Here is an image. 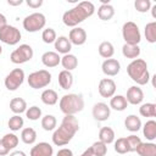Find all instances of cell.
<instances>
[{
  "instance_id": "6da1fadb",
  "label": "cell",
  "mask_w": 156,
  "mask_h": 156,
  "mask_svg": "<svg viewBox=\"0 0 156 156\" xmlns=\"http://www.w3.org/2000/svg\"><path fill=\"white\" fill-rule=\"evenodd\" d=\"M79 130V122L77 117L73 115H65L58 128L55 129L52 134V143L56 146L67 145L74 136V134Z\"/></svg>"
},
{
  "instance_id": "7a4b0ae2",
  "label": "cell",
  "mask_w": 156,
  "mask_h": 156,
  "mask_svg": "<svg viewBox=\"0 0 156 156\" xmlns=\"http://www.w3.org/2000/svg\"><path fill=\"white\" fill-rule=\"evenodd\" d=\"M95 12V6L91 1H80L71 10L62 15V22L67 27H77L88 17L93 16Z\"/></svg>"
},
{
  "instance_id": "3957f363",
  "label": "cell",
  "mask_w": 156,
  "mask_h": 156,
  "mask_svg": "<svg viewBox=\"0 0 156 156\" xmlns=\"http://www.w3.org/2000/svg\"><path fill=\"white\" fill-rule=\"evenodd\" d=\"M127 73L129 78L139 85H145L150 80V73L147 63L143 58H135L127 66Z\"/></svg>"
},
{
  "instance_id": "277c9868",
  "label": "cell",
  "mask_w": 156,
  "mask_h": 156,
  "mask_svg": "<svg viewBox=\"0 0 156 156\" xmlns=\"http://www.w3.org/2000/svg\"><path fill=\"white\" fill-rule=\"evenodd\" d=\"M60 110L65 115H76L84 108V99L80 94H66L60 99Z\"/></svg>"
},
{
  "instance_id": "5b68a950",
  "label": "cell",
  "mask_w": 156,
  "mask_h": 156,
  "mask_svg": "<svg viewBox=\"0 0 156 156\" xmlns=\"http://www.w3.org/2000/svg\"><path fill=\"white\" fill-rule=\"evenodd\" d=\"M28 85L33 89H41L51 83V73L46 69H39L30 73L27 78Z\"/></svg>"
},
{
  "instance_id": "8992f818",
  "label": "cell",
  "mask_w": 156,
  "mask_h": 156,
  "mask_svg": "<svg viewBox=\"0 0 156 156\" xmlns=\"http://www.w3.org/2000/svg\"><path fill=\"white\" fill-rule=\"evenodd\" d=\"M45 24H46V18L41 12H33L27 17H24L23 20V28L29 33H34L43 29Z\"/></svg>"
},
{
  "instance_id": "52a82bcc",
  "label": "cell",
  "mask_w": 156,
  "mask_h": 156,
  "mask_svg": "<svg viewBox=\"0 0 156 156\" xmlns=\"http://www.w3.org/2000/svg\"><path fill=\"white\" fill-rule=\"evenodd\" d=\"M122 37L124 39V44H130V45H138L141 40V34L139 30V27L136 23L128 21L123 24L122 27Z\"/></svg>"
},
{
  "instance_id": "ba28073f",
  "label": "cell",
  "mask_w": 156,
  "mask_h": 156,
  "mask_svg": "<svg viewBox=\"0 0 156 156\" xmlns=\"http://www.w3.org/2000/svg\"><path fill=\"white\" fill-rule=\"evenodd\" d=\"M33 55H34V52H33L32 46L28 44H22L11 52L10 60L12 63L21 65V63H26V62L30 61Z\"/></svg>"
},
{
  "instance_id": "9c48e42d",
  "label": "cell",
  "mask_w": 156,
  "mask_h": 156,
  "mask_svg": "<svg viewBox=\"0 0 156 156\" xmlns=\"http://www.w3.org/2000/svg\"><path fill=\"white\" fill-rule=\"evenodd\" d=\"M21 32L18 28L6 24L2 28H0V41L7 44V45H16L21 40Z\"/></svg>"
},
{
  "instance_id": "30bf717a",
  "label": "cell",
  "mask_w": 156,
  "mask_h": 156,
  "mask_svg": "<svg viewBox=\"0 0 156 156\" xmlns=\"http://www.w3.org/2000/svg\"><path fill=\"white\" fill-rule=\"evenodd\" d=\"M24 72H23V69H21V68H15V69H12L6 77H5V87H6V89L7 90H10V91H15V90H17L21 85H22V83L24 82Z\"/></svg>"
},
{
  "instance_id": "8fae6325",
  "label": "cell",
  "mask_w": 156,
  "mask_h": 156,
  "mask_svg": "<svg viewBox=\"0 0 156 156\" xmlns=\"http://www.w3.org/2000/svg\"><path fill=\"white\" fill-rule=\"evenodd\" d=\"M98 90L102 98H112L116 93V83L111 78H104L99 82Z\"/></svg>"
},
{
  "instance_id": "7c38bea8",
  "label": "cell",
  "mask_w": 156,
  "mask_h": 156,
  "mask_svg": "<svg viewBox=\"0 0 156 156\" xmlns=\"http://www.w3.org/2000/svg\"><path fill=\"white\" fill-rule=\"evenodd\" d=\"M93 117L99 121V122H104V121H107L110 118V115H111V108L105 102H96L94 106H93Z\"/></svg>"
},
{
  "instance_id": "4fadbf2b",
  "label": "cell",
  "mask_w": 156,
  "mask_h": 156,
  "mask_svg": "<svg viewBox=\"0 0 156 156\" xmlns=\"http://www.w3.org/2000/svg\"><path fill=\"white\" fill-rule=\"evenodd\" d=\"M101 69H102L104 74H106L108 77H115L121 71V63L116 58H107L102 62Z\"/></svg>"
},
{
  "instance_id": "5bb4252c",
  "label": "cell",
  "mask_w": 156,
  "mask_h": 156,
  "mask_svg": "<svg viewBox=\"0 0 156 156\" xmlns=\"http://www.w3.org/2000/svg\"><path fill=\"white\" fill-rule=\"evenodd\" d=\"M124 98H126L128 104H130V105H139L144 100V93H143L141 88H139L136 85H133V87L128 88L127 95Z\"/></svg>"
},
{
  "instance_id": "9a60e30c",
  "label": "cell",
  "mask_w": 156,
  "mask_h": 156,
  "mask_svg": "<svg viewBox=\"0 0 156 156\" xmlns=\"http://www.w3.org/2000/svg\"><path fill=\"white\" fill-rule=\"evenodd\" d=\"M68 40L73 45H77V46L83 45L87 41V32L80 27H74L73 29L69 30Z\"/></svg>"
},
{
  "instance_id": "2e32d148",
  "label": "cell",
  "mask_w": 156,
  "mask_h": 156,
  "mask_svg": "<svg viewBox=\"0 0 156 156\" xmlns=\"http://www.w3.org/2000/svg\"><path fill=\"white\" fill-rule=\"evenodd\" d=\"M54 154V149L49 143L41 141L35 144L32 149H30V156H52Z\"/></svg>"
},
{
  "instance_id": "e0dca14e",
  "label": "cell",
  "mask_w": 156,
  "mask_h": 156,
  "mask_svg": "<svg viewBox=\"0 0 156 156\" xmlns=\"http://www.w3.org/2000/svg\"><path fill=\"white\" fill-rule=\"evenodd\" d=\"M41 62L45 67L52 68V67L58 66V63L61 62V57L55 51H46L41 55Z\"/></svg>"
},
{
  "instance_id": "ac0fdd59",
  "label": "cell",
  "mask_w": 156,
  "mask_h": 156,
  "mask_svg": "<svg viewBox=\"0 0 156 156\" xmlns=\"http://www.w3.org/2000/svg\"><path fill=\"white\" fill-rule=\"evenodd\" d=\"M55 49H56L57 54L66 55V54H69V51L72 49V44L67 37L61 35V37L56 38V40H55Z\"/></svg>"
},
{
  "instance_id": "d6986e66",
  "label": "cell",
  "mask_w": 156,
  "mask_h": 156,
  "mask_svg": "<svg viewBox=\"0 0 156 156\" xmlns=\"http://www.w3.org/2000/svg\"><path fill=\"white\" fill-rule=\"evenodd\" d=\"M58 84L62 89L65 90H68L71 89L72 84H73V74L69 72V71H66V69H62L60 73H58Z\"/></svg>"
},
{
  "instance_id": "ffe728a7",
  "label": "cell",
  "mask_w": 156,
  "mask_h": 156,
  "mask_svg": "<svg viewBox=\"0 0 156 156\" xmlns=\"http://www.w3.org/2000/svg\"><path fill=\"white\" fill-rule=\"evenodd\" d=\"M135 151L139 156H156V144L141 141Z\"/></svg>"
},
{
  "instance_id": "44dd1931",
  "label": "cell",
  "mask_w": 156,
  "mask_h": 156,
  "mask_svg": "<svg viewBox=\"0 0 156 156\" xmlns=\"http://www.w3.org/2000/svg\"><path fill=\"white\" fill-rule=\"evenodd\" d=\"M124 127H126V129L127 130H129V132H138L140 128H141V121H140V118L138 117V116H135V115H129V116H127L126 117V119H124Z\"/></svg>"
},
{
  "instance_id": "7402d4cb",
  "label": "cell",
  "mask_w": 156,
  "mask_h": 156,
  "mask_svg": "<svg viewBox=\"0 0 156 156\" xmlns=\"http://www.w3.org/2000/svg\"><path fill=\"white\" fill-rule=\"evenodd\" d=\"M62 67L66 69V71H73L74 68H77L78 66V58L76 57V55L73 54H66L61 57V62Z\"/></svg>"
},
{
  "instance_id": "603a6c76",
  "label": "cell",
  "mask_w": 156,
  "mask_h": 156,
  "mask_svg": "<svg viewBox=\"0 0 156 156\" xmlns=\"http://www.w3.org/2000/svg\"><path fill=\"white\" fill-rule=\"evenodd\" d=\"M10 110L15 115H21V113L26 112V110H27V102H26V100L22 99V98H13L10 101Z\"/></svg>"
},
{
  "instance_id": "cb8c5ba5",
  "label": "cell",
  "mask_w": 156,
  "mask_h": 156,
  "mask_svg": "<svg viewBox=\"0 0 156 156\" xmlns=\"http://www.w3.org/2000/svg\"><path fill=\"white\" fill-rule=\"evenodd\" d=\"M98 16L101 21H110L115 16V7L111 4L101 5L98 9Z\"/></svg>"
},
{
  "instance_id": "d4e9b609",
  "label": "cell",
  "mask_w": 156,
  "mask_h": 156,
  "mask_svg": "<svg viewBox=\"0 0 156 156\" xmlns=\"http://www.w3.org/2000/svg\"><path fill=\"white\" fill-rule=\"evenodd\" d=\"M128 106V102L123 95H113L110 100V108L116 111H124Z\"/></svg>"
},
{
  "instance_id": "484cf974",
  "label": "cell",
  "mask_w": 156,
  "mask_h": 156,
  "mask_svg": "<svg viewBox=\"0 0 156 156\" xmlns=\"http://www.w3.org/2000/svg\"><path fill=\"white\" fill-rule=\"evenodd\" d=\"M143 134L147 140L150 141L155 140L156 139V121L154 119L146 121V123L143 127Z\"/></svg>"
},
{
  "instance_id": "4316f807",
  "label": "cell",
  "mask_w": 156,
  "mask_h": 156,
  "mask_svg": "<svg viewBox=\"0 0 156 156\" xmlns=\"http://www.w3.org/2000/svg\"><path fill=\"white\" fill-rule=\"evenodd\" d=\"M122 54L127 58L135 60L140 55V48L139 45H130V44H124L122 46Z\"/></svg>"
},
{
  "instance_id": "83f0119b",
  "label": "cell",
  "mask_w": 156,
  "mask_h": 156,
  "mask_svg": "<svg viewBox=\"0 0 156 156\" xmlns=\"http://www.w3.org/2000/svg\"><path fill=\"white\" fill-rule=\"evenodd\" d=\"M40 99L41 101L45 104V105H49V106H52L55 105L57 101H58V95L55 90L52 89H45L41 95H40Z\"/></svg>"
},
{
  "instance_id": "f1b7e54d",
  "label": "cell",
  "mask_w": 156,
  "mask_h": 156,
  "mask_svg": "<svg viewBox=\"0 0 156 156\" xmlns=\"http://www.w3.org/2000/svg\"><path fill=\"white\" fill-rule=\"evenodd\" d=\"M99 140L108 145L115 141V132L111 127H102L99 132Z\"/></svg>"
},
{
  "instance_id": "f546056e",
  "label": "cell",
  "mask_w": 156,
  "mask_h": 156,
  "mask_svg": "<svg viewBox=\"0 0 156 156\" xmlns=\"http://www.w3.org/2000/svg\"><path fill=\"white\" fill-rule=\"evenodd\" d=\"M98 50H99V55L101 57L106 58V60L107 58H111L113 56V54H115V48H113V45H112L111 41H102L99 45Z\"/></svg>"
},
{
  "instance_id": "4dcf8cb0",
  "label": "cell",
  "mask_w": 156,
  "mask_h": 156,
  "mask_svg": "<svg viewBox=\"0 0 156 156\" xmlns=\"http://www.w3.org/2000/svg\"><path fill=\"white\" fill-rule=\"evenodd\" d=\"M21 139L24 144L27 145H32L35 143L37 140V132L32 128V127H27V128H23L22 132H21Z\"/></svg>"
},
{
  "instance_id": "1f68e13d",
  "label": "cell",
  "mask_w": 156,
  "mask_h": 156,
  "mask_svg": "<svg viewBox=\"0 0 156 156\" xmlns=\"http://www.w3.org/2000/svg\"><path fill=\"white\" fill-rule=\"evenodd\" d=\"M144 34H145V38H146V40L149 43H151V44L156 43V22L155 21L149 22L145 26Z\"/></svg>"
},
{
  "instance_id": "d6a6232c",
  "label": "cell",
  "mask_w": 156,
  "mask_h": 156,
  "mask_svg": "<svg viewBox=\"0 0 156 156\" xmlns=\"http://www.w3.org/2000/svg\"><path fill=\"white\" fill-rule=\"evenodd\" d=\"M139 113L143 117H155L156 116V105L154 102L143 104L139 107Z\"/></svg>"
},
{
  "instance_id": "836d02e7",
  "label": "cell",
  "mask_w": 156,
  "mask_h": 156,
  "mask_svg": "<svg viewBox=\"0 0 156 156\" xmlns=\"http://www.w3.org/2000/svg\"><path fill=\"white\" fill-rule=\"evenodd\" d=\"M56 124H57V121H56V117L54 115H45L41 118V127L46 132L54 130L56 128Z\"/></svg>"
},
{
  "instance_id": "e575fe53",
  "label": "cell",
  "mask_w": 156,
  "mask_h": 156,
  "mask_svg": "<svg viewBox=\"0 0 156 156\" xmlns=\"http://www.w3.org/2000/svg\"><path fill=\"white\" fill-rule=\"evenodd\" d=\"M1 140H2V143H4V145L9 149V150H13L17 145H18V136L16 135V134H13V133H7V134H5L2 138H1Z\"/></svg>"
},
{
  "instance_id": "d590c367",
  "label": "cell",
  "mask_w": 156,
  "mask_h": 156,
  "mask_svg": "<svg viewBox=\"0 0 156 156\" xmlns=\"http://www.w3.org/2000/svg\"><path fill=\"white\" fill-rule=\"evenodd\" d=\"M23 124H24V121H23V118H22L20 115L12 116V117L9 119V122H7V126H9V128H10L12 132H17V130L22 129Z\"/></svg>"
},
{
  "instance_id": "8d00e7d4",
  "label": "cell",
  "mask_w": 156,
  "mask_h": 156,
  "mask_svg": "<svg viewBox=\"0 0 156 156\" xmlns=\"http://www.w3.org/2000/svg\"><path fill=\"white\" fill-rule=\"evenodd\" d=\"M90 149H91L93 156H105L106 152H107V145L104 144L100 140L93 143V145L90 146Z\"/></svg>"
},
{
  "instance_id": "74e56055",
  "label": "cell",
  "mask_w": 156,
  "mask_h": 156,
  "mask_svg": "<svg viewBox=\"0 0 156 156\" xmlns=\"http://www.w3.org/2000/svg\"><path fill=\"white\" fill-rule=\"evenodd\" d=\"M126 140H127V145H128V151H129V152L135 151L136 147H138V146L140 145V143H141V139H140L138 135H134V134L126 136Z\"/></svg>"
},
{
  "instance_id": "f35d334b",
  "label": "cell",
  "mask_w": 156,
  "mask_h": 156,
  "mask_svg": "<svg viewBox=\"0 0 156 156\" xmlns=\"http://www.w3.org/2000/svg\"><path fill=\"white\" fill-rule=\"evenodd\" d=\"M56 38H57V37H56V32H55V29H52V28H46V29H44L43 33H41V39H43V41H44L45 44L55 43Z\"/></svg>"
},
{
  "instance_id": "ab89813d",
  "label": "cell",
  "mask_w": 156,
  "mask_h": 156,
  "mask_svg": "<svg viewBox=\"0 0 156 156\" xmlns=\"http://www.w3.org/2000/svg\"><path fill=\"white\" fill-rule=\"evenodd\" d=\"M26 117L30 121H38L41 117V110L38 106H30L29 108L26 110Z\"/></svg>"
},
{
  "instance_id": "60d3db41",
  "label": "cell",
  "mask_w": 156,
  "mask_h": 156,
  "mask_svg": "<svg viewBox=\"0 0 156 156\" xmlns=\"http://www.w3.org/2000/svg\"><path fill=\"white\" fill-rule=\"evenodd\" d=\"M115 151H116L117 154H121V155L129 152V151H128V145H127L126 138H118V139L115 141Z\"/></svg>"
},
{
  "instance_id": "b9f144b4",
  "label": "cell",
  "mask_w": 156,
  "mask_h": 156,
  "mask_svg": "<svg viewBox=\"0 0 156 156\" xmlns=\"http://www.w3.org/2000/svg\"><path fill=\"white\" fill-rule=\"evenodd\" d=\"M134 7L138 12H147L151 9V1L150 0H135L134 1Z\"/></svg>"
},
{
  "instance_id": "7bdbcfd3",
  "label": "cell",
  "mask_w": 156,
  "mask_h": 156,
  "mask_svg": "<svg viewBox=\"0 0 156 156\" xmlns=\"http://www.w3.org/2000/svg\"><path fill=\"white\" fill-rule=\"evenodd\" d=\"M26 4L32 9H39L43 5V0H27Z\"/></svg>"
},
{
  "instance_id": "ee69618b",
  "label": "cell",
  "mask_w": 156,
  "mask_h": 156,
  "mask_svg": "<svg viewBox=\"0 0 156 156\" xmlns=\"http://www.w3.org/2000/svg\"><path fill=\"white\" fill-rule=\"evenodd\" d=\"M56 156H73V152L71 149H67V147H63V149H60L56 154Z\"/></svg>"
},
{
  "instance_id": "f6af8a7d",
  "label": "cell",
  "mask_w": 156,
  "mask_h": 156,
  "mask_svg": "<svg viewBox=\"0 0 156 156\" xmlns=\"http://www.w3.org/2000/svg\"><path fill=\"white\" fill-rule=\"evenodd\" d=\"M10 152V150L4 145V143H2V140L0 139V156H6L7 154Z\"/></svg>"
},
{
  "instance_id": "bcb514c9",
  "label": "cell",
  "mask_w": 156,
  "mask_h": 156,
  "mask_svg": "<svg viewBox=\"0 0 156 156\" xmlns=\"http://www.w3.org/2000/svg\"><path fill=\"white\" fill-rule=\"evenodd\" d=\"M22 2H23L22 0H7V4L10 6H20Z\"/></svg>"
},
{
  "instance_id": "7dc6e473",
  "label": "cell",
  "mask_w": 156,
  "mask_h": 156,
  "mask_svg": "<svg viewBox=\"0 0 156 156\" xmlns=\"http://www.w3.org/2000/svg\"><path fill=\"white\" fill-rule=\"evenodd\" d=\"M7 23H6V17L2 15V13H0V28H2L4 26H6Z\"/></svg>"
},
{
  "instance_id": "c3c4849f",
  "label": "cell",
  "mask_w": 156,
  "mask_h": 156,
  "mask_svg": "<svg viewBox=\"0 0 156 156\" xmlns=\"http://www.w3.org/2000/svg\"><path fill=\"white\" fill-rule=\"evenodd\" d=\"M10 156H27L23 151H21V150H17V151H13V152H11L10 154Z\"/></svg>"
},
{
  "instance_id": "681fc988",
  "label": "cell",
  "mask_w": 156,
  "mask_h": 156,
  "mask_svg": "<svg viewBox=\"0 0 156 156\" xmlns=\"http://www.w3.org/2000/svg\"><path fill=\"white\" fill-rule=\"evenodd\" d=\"M80 156H93V152H91V149L90 147H88L87 150H84L83 152H82V155Z\"/></svg>"
},
{
  "instance_id": "f907efd6",
  "label": "cell",
  "mask_w": 156,
  "mask_h": 156,
  "mask_svg": "<svg viewBox=\"0 0 156 156\" xmlns=\"http://www.w3.org/2000/svg\"><path fill=\"white\" fill-rule=\"evenodd\" d=\"M151 13H152V17L156 18V5H154V6L151 7Z\"/></svg>"
},
{
  "instance_id": "816d5d0a",
  "label": "cell",
  "mask_w": 156,
  "mask_h": 156,
  "mask_svg": "<svg viewBox=\"0 0 156 156\" xmlns=\"http://www.w3.org/2000/svg\"><path fill=\"white\" fill-rule=\"evenodd\" d=\"M1 52H2V48H1V45H0V55H1Z\"/></svg>"
}]
</instances>
